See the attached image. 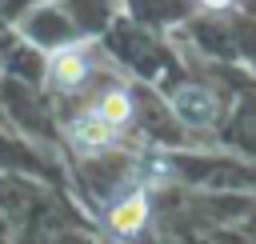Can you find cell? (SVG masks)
Here are the masks:
<instances>
[{
	"instance_id": "1",
	"label": "cell",
	"mask_w": 256,
	"mask_h": 244,
	"mask_svg": "<svg viewBox=\"0 0 256 244\" xmlns=\"http://www.w3.org/2000/svg\"><path fill=\"white\" fill-rule=\"evenodd\" d=\"M48 80H52V88H60V92L80 88V84L88 80V52H84V44H64V48H56L52 60H48Z\"/></svg>"
},
{
	"instance_id": "5",
	"label": "cell",
	"mask_w": 256,
	"mask_h": 244,
	"mask_svg": "<svg viewBox=\"0 0 256 244\" xmlns=\"http://www.w3.org/2000/svg\"><path fill=\"white\" fill-rule=\"evenodd\" d=\"M92 112H96L104 124H112V128L120 132V128L132 120V96H128L124 88H108V92L96 100V108H92Z\"/></svg>"
},
{
	"instance_id": "6",
	"label": "cell",
	"mask_w": 256,
	"mask_h": 244,
	"mask_svg": "<svg viewBox=\"0 0 256 244\" xmlns=\"http://www.w3.org/2000/svg\"><path fill=\"white\" fill-rule=\"evenodd\" d=\"M200 8H212V12H220V8H232L236 0H196Z\"/></svg>"
},
{
	"instance_id": "3",
	"label": "cell",
	"mask_w": 256,
	"mask_h": 244,
	"mask_svg": "<svg viewBox=\"0 0 256 244\" xmlns=\"http://www.w3.org/2000/svg\"><path fill=\"white\" fill-rule=\"evenodd\" d=\"M68 136H72V144H76V152H80V156H92V152H104V148L116 140V128H112V124H104L96 112H84V116H76V120H72Z\"/></svg>"
},
{
	"instance_id": "2",
	"label": "cell",
	"mask_w": 256,
	"mask_h": 244,
	"mask_svg": "<svg viewBox=\"0 0 256 244\" xmlns=\"http://www.w3.org/2000/svg\"><path fill=\"white\" fill-rule=\"evenodd\" d=\"M172 112H176L184 124L204 128V124H212V116H216V96H212L208 88H196V84L176 88V92H172Z\"/></svg>"
},
{
	"instance_id": "4",
	"label": "cell",
	"mask_w": 256,
	"mask_h": 244,
	"mask_svg": "<svg viewBox=\"0 0 256 244\" xmlns=\"http://www.w3.org/2000/svg\"><path fill=\"white\" fill-rule=\"evenodd\" d=\"M144 220H148V196H144V192H132V196H124V200L112 208V228L124 232V236L140 232Z\"/></svg>"
}]
</instances>
